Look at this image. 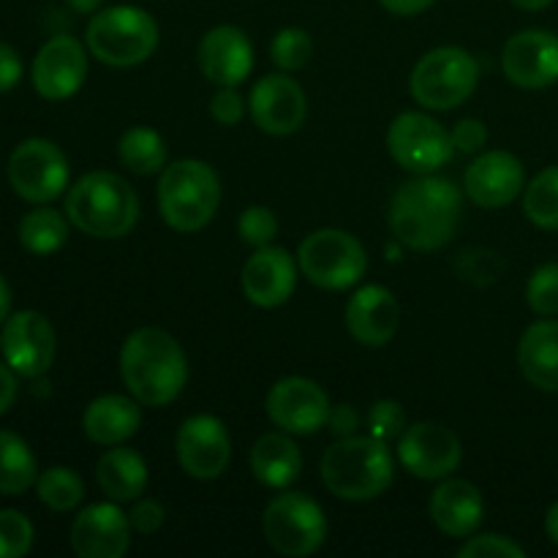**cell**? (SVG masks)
<instances>
[{
	"label": "cell",
	"instance_id": "obj_38",
	"mask_svg": "<svg viewBox=\"0 0 558 558\" xmlns=\"http://www.w3.org/2000/svg\"><path fill=\"white\" fill-rule=\"evenodd\" d=\"M407 430V414H403L401 403L396 401H379L368 412V434L381 441H392Z\"/></svg>",
	"mask_w": 558,
	"mask_h": 558
},
{
	"label": "cell",
	"instance_id": "obj_40",
	"mask_svg": "<svg viewBox=\"0 0 558 558\" xmlns=\"http://www.w3.org/2000/svg\"><path fill=\"white\" fill-rule=\"evenodd\" d=\"M245 107H243V98L234 87H221V90L213 96L210 101V114L216 123L221 125H238L240 118H243Z\"/></svg>",
	"mask_w": 558,
	"mask_h": 558
},
{
	"label": "cell",
	"instance_id": "obj_18",
	"mask_svg": "<svg viewBox=\"0 0 558 558\" xmlns=\"http://www.w3.org/2000/svg\"><path fill=\"white\" fill-rule=\"evenodd\" d=\"M251 118L265 134L287 136L305 123L308 101L300 82L287 74H267L251 90Z\"/></svg>",
	"mask_w": 558,
	"mask_h": 558
},
{
	"label": "cell",
	"instance_id": "obj_5",
	"mask_svg": "<svg viewBox=\"0 0 558 558\" xmlns=\"http://www.w3.org/2000/svg\"><path fill=\"white\" fill-rule=\"evenodd\" d=\"M221 183L210 163L180 158L163 167L158 180V210L174 232H199L216 218Z\"/></svg>",
	"mask_w": 558,
	"mask_h": 558
},
{
	"label": "cell",
	"instance_id": "obj_8",
	"mask_svg": "<svg viewBox=\"0 0 558 558\" xmlns=\"http://www.w3.org/2000/svg\"><path fill=\"white\" fill-rule=\"evenodd\" d=\"M298 265L314 287L341 292L365 276L368 254L363 243L343 229H316L300 243Z\"/></svg>",
	"mask_w": 558,
	"mask_h": 558
},
{
	"label": "cell",
	"instance_id": "obj_31",
	"mask_svg": "<svg viewBox=\"0 0 558 558\" xmlns=\"http://www.w3.org/2000/svg\"><path fill=\"white\" fill-rule=\"evenodd\" d=\"M118 156L134 174H158L167 167V145L153 129H131L120 136Z\"/></svg>",
	"mask_w": 558,
	"mask_h": 558
},
{
	"label": "cell",
	"instance_id": "obj_10",
	"mask_svg": "<svg viewBox=\"0 0 558 558\" xmlns=\"http://www.w3.org/2000/svg\"><path fill=\"white\" fill-rule=\"evenodd\" d=\"M9 183L31 205H47L69 189V158L41 136L20 142L9 158Z\"/></svg>",
	"mask_w": 558,
	"mask_h": 558
},
{
	"label": "cell",
	"instance_id": "obj_21",
	"mask_svg": "<svg viewBox=\"0 0 558 558\" xmlns=\"http://www.w3.org/2000/svg\"><path fill=\"white\" fill-rule=\"evenodd\" d=\"M298 262L287 248L265 245L243 267V292L256 308H278L298 287Z\"/></svg>",
	"mask_w": 558,
	"mask_h": 558
},
{
	"label": "cell",
	"instance_id": "obj_19",
	"mask_svg": "<svg viewBox=\"0 0 558 558\" xmlns=\"http://www.w3.org/2000/svg\"><path fill=\"white\" fill-rule=\"evenodd\" d=\"M466 194L480 207H507L521 196L526 189V172H523L521 158L507 150H490L474 158L466 169Z\"/></svg>",
	"mask_w": 558,
	"mask_h": 558
},
{
	"label": "cell",
	"instance_id": "obj_11",
	"mask_svg": "<svg viewBox=\"0 0 558 558\" xmlns=\"http://www.w3.org/2000/svg\"><path fill=\"white\" fill-rule=\"evenodd\" d=\"M387 150L398 167L414 174H434L447 167L456 153L452 134L430 114L403 112L387 131Z\"/></svg>",
	"mask_w": 558,
	"mask_h": 558
},
{
	"label": "cell",
	"instance_id": "obj_24",
	"mask_svg": "<svg viewBox=\"0 0 558 558\" xmlns=\"http://www.w3.org/2000/svg\"><path fill=\"white\" fill-rule=\"evenodd\" d=\"M430 521L447 537H472L483 523V496L469 480H445L430 496Z\"/></svg>",
	"mask_w": 558,
	"mask_h": 558
},
{
	"label": "cell",
	"instance_id": "obj_17",
	"mask_svg": "<svg viewBox=\"0 0 558 558\" xmlns=\"http://www.w3.org/2000/svg\"><path fill=\"white\" fill-rule=\"evenodd\" d=\"M87 76L85 47L74 36H54L33 60V87L47 101H65Z\"/></svg>",
	"mask_w": 558,
	"mask_h": 558
},
{
	"label": "cell",
	"instance_id": "obj_35",
	"mask_svg": "<svg viewBox=\"0 0 558 558\" xmlns=\"http://www.w3.org/2000/svg\"><path fill=\"white\" fill-rule=\"evenodd\" d=\"M33 548V523L16 510H0V558H20Z\"/></svg>",
	"mask_w": 558,
	"mask_h": 558
},
{
	"label": "cell",
	"instance_id": "obj_4",
	"mask_svg": "<svg viewBox=\"0 0 558 558\" xmlns=\"http://www.w3.org/2000/svg\"><path fill=\"white\" fill-rule=\"evenodd\" d=\"M396 477L387 441L376 436H343L322 458V483L347 501H368L385 494Z\"/></svg>",
	"mask_w": 558,
	"mask_h": 558
},
{
	"label": "cell",
	"instance_id": "obj_27",
	"mask_svg": "<svg viewBox=\"0 0 558 558\" xmlns=\"http://www.w3.org/2000/svg\"><path fill=\"white\" fill-rule=\"evenodd\" d=\"M251 472L267 488H289L303 472V452L287 430H272L256 439L251 450Z\"/></svg>",
	"mask_w": 558,
	"mask_h": 558
},
{
	"label": "cell",
	"instance_id": "obj_16",
	"mask_svg": "<svg viewBox=\"0 0 558 558\" xmlns=\"http://www.w3.org/2000/svg\"><path fill=\"white\" fill-rule=\"evenodd\" d=\"M505 76L526 90H543L558 82V36L550 31H521L501 52Z\"/></svg>",
	"mask_w": 558,
	"mask_h": 558
},
{
	"label": "cell",
	"instance_id": "obj_37",
	"mask_svg": "<svg viewBox=\"0 0 558 558\" xmlns=\"http://www.w3.org/2000/svg\"><path fill=\"white\" fill-rule=\"evenodd\" d=\"M238 229H240V238H243L245 243L254 245V248H265V245H270L272 240H276L278 218L270 207L254 205L240 216Z\"/></svg>",
	"mask_w": 558,
	"mask_h": 558
},
{
	"label": "cell",
	"instance_id": "obj_12",
	"mask_svg": "<svg viewBox=\"0 0 558 558\" xmlns=\"http://www.w3.org/2000/svg\"><path fill=\"white\" fill-rule=\"evenodd\" d=\"M0 352L5 365L25 379H38L54 363L58 338L49 319L38 311H20L3 322Z\"/></svg>",
	"mask_w": 558,
	"mask_h": 558
},
{
	"label": "cell",
	"instance_id": "obj_9",
	"mask_svg": "<svg viewBox=\"0 0 558 558\" xmlns=\"http://www.w3.org/2000/svg\"><path fill=\"white\" fill-rule=\"evenodd\" d=\"M262 526L270 548L289 558L314 556L327 537V518L322 507L298 490L276 496L267 505Z\"/></svg>",
	"mask_w": 558,
	"mask_h": 558
},
{
	"label": "cell",
	"instance_id": "obj_48",
	"mask_svg": "<svg viewBox=\"0 0 558 558\" xmlns=\"http://www.w3.org/2000/svg\"><path fill=\"white\" fill-rule=\"evenodd\" d=\"M545 532H548L550 543L558 545V501H554V507L545 515Z\"/></svg>",
	"mask_w": 558,
	"mask_h": 558
},
{
	"label": "cell",
	"instance_id": "obj_22",
	"mask_svg": "<svg viewBox=\"0 0 558 558\" xmlns=\"http://www.w3.org/2000/svg\"><path fill=\"white\" fill-rule=\"evenodd\" d=\"M199 69L213 85L238 87L254 71V47L234 25H218L199 44Z\"/></svg>",
	"mask_w": 558,
	"mask_h": 558
},
{
	"label": "cell",
	"instance_id": "obj_47",
	"mask_svg": "<svg viewBox=\"0 0 558 558\" xmlns=\"http://www.w3.org/2000/svg\"><path fill=\"white\" fill-rule=\"evenodd\" d=\"M9 311H11V289L5 283V278L0 276V325L9 319Z\"/></svg>",
	"mask_w": 558,
	"mask_h": 558
},
{
	"label": "cell",
	"instance_id": "obj_41",
	"mask_svg": "<svg viewBox=\"0 0 558 558\" xmlns=\"http://www.w3.org/2000/svg\"><path fill=\"white\" fill-rule=\"evenodd\" d=\"M450 134H452V145H456V150L461 153H477L483 150L485 142H488V129H485L483 120H474V118L461 120Z\"/></svg>",
	"mask_w": 558,
	"mask_h": 558
},
{
	"label": "cell",
	"instance_id": "obj_26",
	"mask_svg": "<svg viewBox=\"0 0 558 558\" xmlns=\"http://www.w3.org/2000/svg\"><path fill=\"white\" fill-rule=\"evenodd\" d=\"M518 368L537 390L558 392V322L529 327L518 343Z\"/></svg>",
	"mask_w": 558,
	"mask_h": 558
},
{
	"label": "cell",
	"instance_id": "obj_46",
	"mask_svg": "<svg viewBox=\"0 0 558 558\" xmlns=\"http://www.w3.org/2000/svg\"><path fill=\"white\" fill-rule=\"evenodd\" d=\"M379 3L396 16H414V14H423L425 9H430L436 0H379Z\"/></svg>",
	"mask_w": 558,
	"mask_h": 558
},
{
	"label": "cell",
	"instance_id": "obj_36",
	"mask_svg": "<svg viewBox=\"0 0 558 558\" xmlns=\"http://www.w3.org/2000/svg\"><path fill=\"white\" fill-rule=\"evenodd\" d=\"M526 300L534 314H558V265H543L532 272L526 287Z\"/></svg>",
	"mask_w": 558,
	"mask_h": 558
},
{
	"label": "cell",
	"instance_id": "obj_13",
	"mask_svg": "<svg viewBox=\"0 0 558 558\" xmlns=\"http://www.w3.org/2000/svg\"><path fill=\"white\" fill-rule=\"evenodd\" d=\"M330 409L327 392L305 376H287L267 392V417L276 428L294 436H311L325 428Z\"/></svg>",
	"mask_w": 558,
	"mask_h": 558
},
{
	"label": "cell",
	"instance_id": "obj_25",
	"mask_svg": "<svg viewBox=\"0 0 558 558\" xmlns=\"http://www.w3.org/2000/svg\"><path fill=\"white\" fill-rule=\"evenodd\" d=\"M142 403L134 396H101L85 409L82 428L85 436L96 445L118 447L129 441L142 425Z\"/></svg>",
	"mask_w": 558,
	"mask_h": 558
},
{
	"label": "cell",
	"instance_id": "obj_7",
	"mask_svg": "<svg viewBox=\"0 0 558 558\" xmlns=\"http://www.w3.org/2000/svg\"><path fill=\"white\" fill-rule=\"evenodd\" d=\"M477 82L480 65L466 49L439 47L414 65L409 90L420 107L447 112V109L461 107L477 90Z\"/></svg>",
	"mask_w": 558,
	"mask_h": 558
},
{
	"label": "cell",
	"instance_id": "obj_14",
	"mask_svg": "<svg viewBox=\"0 0 558 558\" xmlns=\"http://www.w3.org/2000/svg\"><path fill=\"white\" fill-rule=\"evenodd\" d=\"M178 461L194 480H216L232 461V441L227 425L213 414H194L178 430Z\"/></svg>",
	"mask_w": 558,
	"mask_h": 558
},
{
	"label": "cell",
	"instance_id": "obj_50",
	"mask_svg": "<svg viewBox=\"0 0 558 558\" xmlns=\"http://www.w3.org/2000/svg\"><path fill=\"white\" fill-rule=\"evenodd\" d=\"M512 3L523 11H543V9H548L554 0H512Z\"/></svg>",
	"mask_w": 558,
	"mask_h": 558
},
{
	"label": "cell",
	"instance_id": "obj_45",
	"mask_svg": "<svg viewBox=\"0 0 558 558\" xmlns=\"http://www.w3.org/2000/svg\"><path fill=\"white\" fill-rule=\"evenodd\" d=\"M16 401V379H14V371L9 365L0 363V417L14 407Z\"/></svg>",
	"mask_w": 558,
	"mask_h": 558
},
{
	"label": "cell",
	"instance_id": "obj_33",
	"mask_svg": "<svg viewBox=\"0 0 558 558\" xmlns=\"http://www.w3.org/2000/svg\"><path fill=\"white\" fill-rule=\"evenodd\" d=\"M36 494L49 510L71 512L85 499V483H82V477L74 469L52 466L41 472V477L36 480Z\"/></svg>",
	"mask_w": 558,
	"mask_h": 558
},
{
	"label": "cell",
	"instance_id": "obj_23",
	"mask_svg": "<svg viewBox=\"0 0 558 558\" xmlns=\"http://www.w3.org/2000/svg\"><path fill=\"white\" fill-rule=\"evenodd\" d=\"M401 308L390 289L371 283L352 294L347 303V330L363 347H385L396 338Z\"/></svg>",
	"mask_w": 558,
	"mask_h": 558
},
{
	"label": "cell",
	"instance_id": "obj_20",
	"mask_svg": "<svg viewBox=\"0 0 558 558\" xmlns=\"http://www.w3.org/2000/svg\"><path fill=\"white\" fill-rule=\"evenodd\" d=\"M129 545L131 521L112 501L85 507L71 526V548L82 558H120Z\"/></svg>",
	"mask_w": 558,
	"mask_h": 558
},
{
	"label": "cell",
	"instance_id": "obj_2",
	"mask_svg": "<svg viewBox=\"0 0 558 558\" xmlns=\"http://www.w3.org/2000/svg\"><path fill=\"white\" fill-rule=\"evenodd\" d=\"M120 376L142 407H167L189 385V357L167 330L142 327L120 349Z\"/></svg>",
	"mask_w": 558,
	"mask_h": 558
},
{
	"label": "cell",
	"instance_id": "obj_3",
	"mask_svg": "<svg viewBox=\"0 0 558 558\" xmlns=\"http://www.w3.org/2000/svg\"><path fill=\"white\" fill-rule=\"evenodd\" d=\"M65 216L90 238H123L140 221V196L120 174L90 172L69 189Z\"/></svg>",
	"mask_w": 558,
	"mask_h": 558
},
{
	"label": "cell",
	"instance_id": "obj_29",
	"mask_svg": "<svg viewBox=\"0 0 558 558\" xmlns=\"http://www.w3.org/2000/svg\"><path fill=\"white\" fill-rule=\"evenodd\" d=\"M38 466L36 456L22 436L0 430V494L22 496L36 485Z\"/></svg>",
	"mask_w": 558,
	"mask_h": 558
},
{
	"label": "cell",
	"instance_id": "obj_39",
	"mask_svg": "<svg viewBox=\"0 0 558 558\" xmlns=\"http://www.w3.org/2000/svg\"><path fill=\"white\" fill-rule=\"evenodd\" d=\"M461 558H523L526 550L510 537L501 534H480V537H466V545L458 550Z\"/></svg>",
	"mask_w": 558,
	"mask_h": 558
},
{
	"label": "cell",
	"instance_id": "obj_28",
	"mask_svg": "<svg viewBox=\"0 0 558 558\" xmlns=\"http://www.w3.org/2000/svg\"><path fill=\"white\" fill-rule=\"evenodd\" d=\"M96 480L107 499L136 501L147 488V463L129 447H114L98 458Z\"/></svg>",
	"mask_w": 558,
	"mask_h": 558
},
{
	"label": "cell",
	"instance_id": "obj_49",
	"mask_svg": "<svg viewBox=\"0 0 558 558\" xmlns=\"http://www.w3.org/2000/svg\"><path fill=\"white\" fill-rule=\"evenodd\" d=\"M104 0H69V5L74 11H80V14H93V11L101 9Z\"/></svg>",
	"mask_w": 558,
	"mask_h": 558
},
{
	"label": "cell",
	"instance_id": "obj_32",
	"mask_svg": "<svg viewBox=\"0 0 558 558\" xmlns=\"http://www.w3.org/2000/svg\"><path fill=\"white\" fill-rule=\"evenodd\" d=\"M523 213L539 229H558V167H548L523 189Z\"/></svg>",
	"mask_w": 558,
	"mask_h": 558
},
{
	"label": "cell",
	"instance_id": "obj_44",
	"mask_svg": "<svg viewBox=\"0 0 558 558\" xmlns=\"http://www.w3.org/2000/svg\"><path fill=\"white\" fill-rule=\"evenodd\" d=\"M327 425L336 436H352L354 428L360 425V414L357 409L349 407V403H341V407H332L330 409V417H327Z\"/></svg>",
	"mask_w": 558,
	"mask_h": 558
},
{
	"label": "cell",
	"instance_id": "obj_43",
	"mask_svg": "<svg viewBox=\"0 0 558 558\" xmlns=\"http://www.w3.org/2000/svg\"><path fill=\"white\" fill-rule=\"evenodd\" d=\"M22 80V58L14 47L0 41V93H9Z\"/></svg>",
	"mask_w": 558,
	"mask_h": 558
},
{
	"label": "cell",
	"instance_id": "obj_42",
	"mask_svg": "<svg viewBox=\"0 0 558 558\" xmlns=\"http://www.w3.org/2000/svg\"><path fill=\"white\" fill-rule=\"evenodd\" d=\"M163 518H167V512L156 499H140L129 512L131 529H136L140 534L158 532L163 526Z\"/></svg>",
	"mask_w": 558,
	"mask_h": 558
},
{
	"label": "cell",
	"instance_id": "obj_1",
	"mask_svg": "<svg viewBox=\"0 0 558 558\" xmlns=\"http://www.w3.org/2000/svg\"><path fill=\"white\" fill-rule=\"evenodd\" d=\"M461 221V194L436 174H420L396 191L390 202L392 234L407 248L436 251L447 245Z\"/></svg>",
	"mask_w": 558,
	"mask_h": 558
},
{
	"label": "cell",
	"instance_id": "obj_15",
	"mask_svg": "<svg viewBox=\"0 0 558 558\" xmlns=\"http://www.w3.org/2000/svg\"><path fill=\"white\" fill-rule=\"evenodd\" d=\"M403 469L420 480H445L461 466V439L439 423H417L398 441Z\"/></svg>",
	"mask_w": 558,
	"mask_h": 558
},
{
	"label": "cell",
	"instance_id": "obj_30",
	"mask_svg": "<svg viewBox=\"0 0 558 558\" xmlns=\"http://www.w3.org/2000/svg\"><path fill=\"white\" fill-rule=\"evenodd\" d=\"M69 240V221L63 213L52 207H38L22 216L20 221V243L22 248L36 256H49L60 251Z\"/></svg>",
	"mask_w": 558,
	"mask_h": 558
},
{
	"label": "cell",
	"instance_id": "obj_34",
	"mask_svg": "<svg viewBox=\"0 0 558 558\" xmlns=\"http://www.w3.org/2000/svg\"><path fill=\"white\" fill-rule=\"evenodd\" d=\"M311 54H314V44L303 27H283L276 33L270 44L272 63L281 71H300L308 65Z\"/></svg>",
	"mask_w": 558,
	"mask_h": 558
},
{
	"label": "cell",
	"instance_id": "obj_6",
	"mask_svg": "<svg viewBox=\"0 0 558 558\" xmlns=\"http://www.w3.org/2000/svg\"><path fill=\"white\" fill-rule=\"evenodd\" d=\"M85 41L93 58L101 63L131 69L156 52L158 25L140 5H112L93 16Z\"/></svg>",
	"mask_w": 558,
	"mask_h": 558
}]
</instances>
